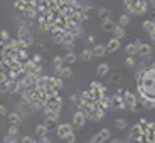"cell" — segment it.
Segmentation results:
<instances>
[{
	"mask_svg": "<svg viewBox=\"0 0 155 143\" xmlns=\"http://www.w3.org/2000/svg\"><path fill=\"white\" fill-rule=\"evenodd\" d=\"M44 116H46V120H58V118H59V111H56V109L46 106V108H44Z\"/></svg>",
	"mask_w": 155,
	"mask_h": 143,
	"instance_id": "obj_9",
	"label": "cell"
},
{
	"mask_svg": "<svg viewBox=\"0 0 155 143\" xmlns=\"http://www.w3.org/2000/svg\"><path fill=\"white\" fill-rule=\"evenodd\" d=\"M39 67H41V66L35 64L32 59H27V61L24 62V74H35Z\"/></svg>",
	"mask_w": 155,
	"mask_h": 143,
	"instance_id": "obj_6",
	"label": "cell"
},
{
	"mask_svg": "<svg viewBox=\"0 0 155 143\" xmlns=\"http://www.w3.org/2000/svg\"><path fill=\"white\" fill-rule=\"evenodd\" d=\"M130 22H132V17L128 15V14H121L120 19H118V24H120V25H123V27H127Z\"/></svg>",
	"mask_w": 155,
	"mask_h": 143,
	"instance_id": "obj_20",
	"label": "cell"
},
{
	"mask_svg": "<svg viewBox=\"0 0 155 143\" xmlns=\"http://www.w3.org/2000/svg\"><path fill=\"white\" fill-rule=\"evenodd\" d=\"M120 79H121V74H115V76L111 77L113 83H120Z\"/></svg>",
	"mask_w": 155,
	"mask_h": 143,
	"instance_id": "obj_42",
	"label": "cell"
},
{
	"mask_svg": "<svg viewBox=\"0 0 155 143\" xmlns=\"http://www.w3.org/2000/svg\"><path fill=\"white\" fill-rule=\"evenodd\" d=\"M133 42H135V46H137V47H140V46H142V44H143V42H142V39H135Z\"/></svg>",
	"mask_w": 155,
	"mask_h": 143,
	"instance_id": "obj_44",
	"label": "cell"
},
{
	"mask_svg": "<svg viewBox=\"0 0 155 143\" xmlns=\"http://www.w3.org/2000/svg\"><path fill=\"white\" fill-rule=\"evenodd\" d=\"M4 143H19V140H17V136H12V135H5L4 136Z\"/></svg>",
	"mask_w": 155,
	"mask_h": 143,
	"instance_id": "obj_30",
	"label": "cell"
},
{
	"mask_svg": "<svg viewBox=\"0 0 155 143\" xmlns=\"http://www.w3.org/2000/svg\"><path fill=\"white\" fill-rule=\"evenodd\" d=\"M69 101L71 103H79V101H81V93H79V91H74L73 94H69Z\"/></svg>",
	"mask_w": 155,
	"mask_h": 143,
	"instance_id": "obj_25",
	"label": "cell"
},
{
	"mask_svg": "<svg viewBox=\"0 0 155 143\" xmlns=\"http://www.w3.org/2000/svg\"><path fill=\"white\" fill-rule=\"evenodd\" d=\"M125 34H127V32H125V27L116 22L115 29H113V37H116V39H123V37H125Z\"/></svg>",
	"mask_w": 155,
	"mask_h": 143,
	"instance_id": "obj_12",
	"label": "cell"
},
{
	"mask_svg": "<svg viewBox=\"0 0 155 143\" xmlns=\"http://www.w3.org/2000/svg\"><path fill=\"white\" fill-rule=\"evenodd\" d=\"M115 25H116V22H113L111 17H106V19H103V31H105V32H113Z\"/></svg>",
	"mask_w": 155,
	"mask_h": 143,
	"instance_id": "obj_10",
	"label": "cell"
},
{
	"mask_svg": "<svg viewBox=\"0 0 155 143\" xmlns=\"http://www.w3.org/2000/svg\"><path fill=\"white\" fill-rule=\"evenodd\" d=\"M152 41H153V49H155V39H152Z\"/></svg>",
	"mask_w": 155,
	"mask_h": 143,
	"instance_id": "obj_49",
	"label": "cell"
},
{
	"mask_svg": "<svg viewBox=\"0 0 155 143\" xmlns=\"http://www.w3.org/2000/svg\"><path fill=\"white\" fill-rule=\"evenodd\" d=\"M78 59H79V56H76L73 50H66V54H64V61H66V64L73 66V64L78 61Z\"/></svg>",
	"mask_w": 155,
	"mask_h": 143,
	"instance_id": "obj_11",
	"label": "cell"
},
{
	"mask_svg": "<svg viewBox=\"0 0 155 143\" xmlns=\"http://www.w3.org/2000/svg\"><path fill=\"white\" fill-rule=\"evenodd\" d=\"M125 66H127V67H135L137 66V62H135V59H133V56H128V57L125 59Z\"/></svg>",
	"mask_w": 155,
	"mask_h": 143,
	"instance_id": "obj_28",
	"label": "cell"
},
{
	"mask_svg": "<svg viewBox=\"0 0 155 143\" xmlns=\"http://www.w3.org/2000/svg\"><path fill=\"white\" fill-rule=\"evenodd\" d=\"M111 143H125V141H123V140H113Z\"/></svg>",
	"mask_w": 155,
	"mask_h": 143,
	"instance_id": "obj_47",
	"label": "cell"
},
{
	"mask_svg": "<svg viewBox=\"0 0 155 143\" xmlns=\"http://www.w3.org/2000/svg\"><path fill=\"white\" fill-rule=\"evenodd\" d=\"M47 128H46V125H37V126H35V135L37 136H44V135H47Z\"/></svg>",
	"mask_w": 155,
	"mask_h": 143,
	"instance_id": "obj_22",
	"label": "cell"
},
{
	"mask_svg": "<svg viewBox=\"0 0 155 143\" xmlns=\"http://www.w3.org/2000/svg\"><path fill=\"white\" fill-rule=\"evenodd\" d=\"M88 42L89 44H94V35H88Z\"/></svg>",
	"mask_w": 155,
	"mask_h": 143,
	"instance_id": "obj_45",
	"label": "cell"
},
{
	"mask_svg": "<svg viewBox=\"0 0 155 143\" xmlns=\"http://www.w3.org/2000/svg\"><path fill=\"white\" fill-rule=\"evenodd\" d=\"M17 37L22 39L27 47L32 46V42H34V35H32V31H31V27H27V25H17Z\"/></svg>",
	"mask_w": 155,
	"mask_h": 143,
	"instance_id": "obj_1",
	"label": "cell"
},
{
	"mask_svg": "<svg viewBox=\"0 0 155 143\" xmlns=\"http://www.w3.org/2000/svg\"><path fill=\"white\" fill-rule=\"evenodd\" d=\"M84 125H86V115L78 109V111L74 113V116H73V126L79 130V128H84Z\"/></svg>",
	"mask_w": 155,
	"mask_h": 143,
	"instance_id": "obj_4",
	"label": "cell"
},
{
	"mask_svg": "<svg viewBox=\"0 0 155 143\" xmlns=\"http://www.w3.org/2000/svg\"><path fill=\"white\" fill-rule=\"evenodd\" d=\"M8 135H12V136H17L19 135V126H17V125H12L10 128H8Z\"/></svg>",
	"mask_w": 155,
	"mask_h": 143,
	"instance_id": "obj_31",
	"label": "cell"
},
{
	"mask_svg": "<svg viewBox=\"0 0 155 143\" xmlns=\"http://www.w3.org/2000/svg\"><path fill=\"white\" fill-rule=\"evenodd\" d=\"M74 46H76V37H74L71 32L66 31V35H64V41H62L61 47L62 49H66V50H73Z\"/></svg>",
	"mask_w": 155,
	"mask_h": 143,
	"instance_id": "obj_3",
	"label": "cell"
},
{
	"mask_svg": "<svg viewBox=\"0 0 155 143\" xmlns=\"http://www.w3.org/2000/svg\"><path fill=\"white\" fill-rule=\"evenodd\" d=\"M153 25H155L153 20H145V22H143V29H145L147 32H150L152 29H153Z\"/></svg>",
	"mask_w": 155,
	"mask_h": 143,
	"instance_id": "obj_32",
	"label": "cell"
},
{
	"mask_svg": "<svg viewBox=\"0 0 155 143\" xmlns=\"http://www.w3.org/2000/svg\"><path fill=\"white\" fill-rule=\"evenodd\" d=\"M148 4H150V7L155 10V0H148Z\"/></svg>",
	"mask_w": 155,
	"mask_h": 143,
	"instance_id": "obj_46",
	"label": "cell"
},
{
	"mask_svg": "<svg viewBox=\"0 0 155 143\" xmlns=\"http://www.w3.org/2000/svg\"><path fill=\"white\" fill-rule=\"evenodd\" d=\"M133 2H135V0H123V4H125V7H127L128 10H130V8H132Z\"/></svg>",
	"mask_w": 155,
	"mask_h": 143,
	"instance_id": "obj_40",
	"label": "cell"
},
{
	"mask_svg": "<svg viewBox=\"0 0 155 143\" xmlns=\"http://www.w3.org/2000/svg\"><path fill=\"white\" fill-rule=\"evenodd\" d=\"M7 118H8V121H10L12 125H19V123H22V116L19 115L17 111H14V113H8L7 115Z\"/></svg>",
	"mask_w": 155,
	"mask_h": 143,
	"instance_id": "obj_13",
	"label": "cell"
},
{
	"mask_svg": "<svg viewBox=\"0 0 155 143\" xmlns=\"http://www.w3.org/2000/svg\"><path fill=\"white\" fill-rule=\"evenodd\" d=\"M44 125H46V128H47V132H49V133L56 132L58 126H59V125H56V120H46V121H44Z\"/></svg>",
	"mask_w": 155,
	"mask_h": 143,
	"instance_id": "obj_19",
	"label": "cell"
},
{
	"mask_svg": "<svg viewBox=\"0 0 155 143\" xmlns=\"http://www.w3.org/2000/svg\"><path fill=\"white\" fill-rule=\"evenodd\" d=\"M110 71V66L106 64V62H101V64H98L96 66V74L98 76H106Z\"/></svg>",
	"mask_w": 155,
	"mask_h": 143,
	"instance_id": "obj_15",
	"label": "cell"
},
{
	"mask_svg": "<svg viewBox=\"0 0 155 143\" xmlns=\"http://www.w3.org/2000/svg\"><path fill=\"white\" fill-rule=\"evenodd\" d=\"M0 39H2V41H5V42H7V41H10V34H8V31H0Z\"/></svg>",
	"mask_w": 155,
	"mask_h": 143,
	"instance_id": "obj_33",
	"label": "cell"
},
{
	"mask_svg": "<svg viewBox=\"0 0 155 143\" xmlns=\"http://www.w3.org/2000/svg\"><path fill=\"white\" fill-rule=\"evenodd\" d=\"M125 54H128V56H137L138 54V47L135 46V42L125 46Z\"/></svg>",
	"mask_w": 155,
	"mask_h": 143,
	"instance_id": "obj_17",
	"label": "cell"
},
{
	"mask_svg": "<svg viewBox=\"0 0 155 143\" xmlns=\"http://www.w3.org/2000/svg\"><path fill=\"white\" fill-rule=\"evenodd\" d=\"M153 133H155V132H153Z\"/></svg>",
	"mask_w": 155,
	"mask_h": 143,
	"instance_id": "obj_50",
	"label": "cell"
},
{
	"mask_svg": "<svg viewBox=\"0 0 155 143\" xmlns=\"http://www.w3.org/2000/svg\"><path fill=\"white\" fill-rule=\"evenodd\" d=\"M27 59H29V54H27V47H25V49H20V50H19V61L25 62Z\"/></svg>",
	"mask_w": 155,
	"mask_h": 143,
	"instance_id": "obj_27",
	"label": "cell"
},
{
	"mask_svg": "<svg viewBox=\"0 0 155 143\" xmlns=\"http://www.w3.org/2000/svg\"><path fill=\"white\" fill-rule=\"evenodd\" d=\"M93 49H83L81 50V54H79V59H81V61H91V59H93Z\"/></svg>",
	"mask_w": 155,
	"mask_h": 143,
	"instance_id": "obj_16",
	"label": "cell"
},
{
	"mask_svg": "<svg viewBox=\"0 0 155 143\" xmlns=\"http://www.w3.org/2000/svg\"><path fill=\"white\" fill-rule=\"evenodd\" d=\"M89 88H91V89H94V91H100V93H106V88H105L103 84H100L98 81H93Z\"/></svg>",
	"mask_w": 155,
	"mask_h": 143,
	"instance_id": "obj_23",
	"label": "cell"
},
{
	"mask_svg": "<svg viewBox=\"0 0 155 143\" xmlns=\"http://www.w3.org/2000/svg\"><path fill=\"white\" fill-rule=\"evenodd\" d=\"M106 52H108V49H106V46H103V44H98V46L93 47V54L98 56V57H101V56H105Z\"/></svg>",
	"mask_w": 155,
	"mask_h": 143,
	"instance_id": "obj_14",
	"label": "cell"
},
{
	"mask_svg": "<svg viewBox=\"0 0 155 143\" xmlns=\"http://www.w3.org/2000/svg\"><path fill=\"white\" fill-rule=\"evenodd\" d=\"M96 15L100 17L101 20H103V19H106V17H110V10H108L106 7H100V8L96 10Z\"/></svg>",
	"mask_w": 155,
	"mask_h": 143,
	"instance_id": "obj_21",
	"label": "cell"
},
{
	"mask_svg": "<svg viewBox=\"0 0 155 143\" xmlns=\"http://www.w3.org/2000/svg\"><path fill=\"white\" fill-rule=\"evenodd\" d=\"M98 133H100V136L103 138V141H106V140L110 138V130L108 128H103V130H100Z\"/></svg>",
	"mask_w": 155,
	"mask_h": 143,
	"instance_id": "obj_29",
	"label": "cell"
},
{
	"mask_svg": "<svg viewBox=\"0 0 155 143\" xmlns=\"http://www.w3.org/2000/svg\"><path fill=\"white\" fill-rule=\"evenodd\" d=\"M150 67H152V69H155V62H152V64H150Z\"/></svg>",
	"mask_w": 155,
	"mask_h": 143,
	"instance_id": "obj_48",
	"label": "cell"
},
{
	"mask_svg": "<svg viewBox=\"0 0 155 143\" xmlns=\"http://www.w3.org/2000/svg\"><path fill=\"white\" fill-rule=\"evenodd\" d=\"M73 125H69V123H62V125H59L58 126V130H56V135L59 136V138H66L68 135H69V133H73Z\"/></svg>",
	"mask_w": 155,
	"mask_h": 143,
	"instance_id": "obj_5",
	"label": "cell"
},
{
	"mask_svg": "<svg viewBox=\"0 0 155 143\" xmlns=\"http://www.w3.org/2000/svg\"><path fill=\"white\" fill-rule=\"evenodd\" d=\"M52 64H54V66H64V64H66L64 56H54V57H52Z\"/></svg>",
	"mask_w": 155,
	"mask_h": 143,
	"instance_id": "obj_24",
	"label": "cell"
},
{
	"mask_svg": "<svg viewBox=\"0 0 155 143\" xmlns=\"http://www.w3.org/2000/svg\"><path fill=\"white\" fill-rule=\"evenodd\" d=\"M132 113H138V105H135V106H132V108H128Z\"/></svg>",
	"mask_w": 155,
	"mask_h": 143,
	"instance_id": "obj_43",
	"label": "cell"
},
{
	"mask_svg": "<svg viewBox=\"0 0 155 143\" xmlns=\"http://www.w3.org/2000/svg\"><path fill=\"white\" fill-rule=\"evenodd\" d=\"M115 126L118 128V130H125V128H127V120H123V118L115 120Z\"/></svg>",
	"mask_w": 155,
	"mask_h": 143,
	"instance_id": "obj_26",
	"label": "cell"
},
{
	"mask_svg": "<svg viewBox=\"0 0 155 143\" xmlns=\"http://www.w3.org/2000/svg\"><path fill=\"white\" fill-rule=\"evenodd\" d=\"M32 61L41 66V62H42V56H41V54H34V56H32Z\"/></svg>",
	"mask_w": 155,
	"mask_h": 143,
	"instance_id": "obj_35",
	"label": "cell"
},
{
	"mask_svg": "<svg viewBox=\"0 0 155 143\" xmlns=\"http://www.w3.org/2000/svg\"><path fill=\"white\" fill-rule=\"evenodd\" d=\"M150 54H152V46L150 44L143 42L142 46L138 47V56L140 57H150Z\"/></svg>",
	"mask_w": 155,
	"mask_h": 143,
	"instance_id": "obj_7",
	"label": "cell"
},
{
	"mask_svg": "<svg viewBox=\"0 0 155 143\" xmlns=\"http://www.w3.org/2000/svg\"><path fill=\"white\" fill-rule=\"evenodd\" d=\"M91 140H93L94 143H103V138L100 136V133H94V135H93V138H91Z\"/></svg>",
	"mask_w": 155,
	"mask_h": 143,
	"instance_id": "obj_37",
	"label": "cell"
},
{
	"mask_svg": "<svg viewBox=\"0 0 155 143\" xmlns=\"http://www.w3.org/2000/svg\"><path fill=\"white\" fill-rule=\"evenodd\" d=\"M5 115H8L7 108H5V105H0V116H5Z\"/></svg>",
	"mask_w": 155,
	"mask_h": 143,
	"instance_id": "obj_39",
	"label": "cell"
},
{
	"mask_svg": "<svg viewBox=\"0 0 155 143\" xmlns=\"http://www.w3.org/2000/svg\"><path fill=\"white\" fill-rule=\"evenodd\" d=\"M51 83H52V86H54L56 89H62V86H64V81H62V77L59 76H51Z\"/></svg>",
	"mask_w": 155,
	"mask_h": 143,
	"instance_id": "obj_18",
	"label": "cell"
},
{
	"mask_svg": "<svg viewBox=\"0 0 155 143\" xmlns=\"http://www.w3.org/2000/svg\"><path fill=\"white\" fill-rule=\"evenodd\" d=\"M84 12L88 14V15H91V14L94 12V7L93 5H84Z\"/></svg>",
	"mask_w": 155,
	"mask_h": 143,
	"instance_id": "obj_38",
	"label": "cell"
},
{
	"mask_svg": "<svg viewBox=\"0 0 155 143\" xmlns=\"http://www.w3.org/2000/svg\"><path fill=\"white\" fill-rule=\"evenodd\" d=\"M54 74L62 79H68V77L73 76V69L69 67V64H64V66H54Z\"/></svg>",
	"mask_w": 155,
	"mask_h": 143,
	"instance_id": "obj_2",
	"label": "cell"
},
{
	"mask_svg": "<svg viewBox=\"0 0 155 143\" xmlns=\"http://www.w3.org/2000/svg\"><path fill=\"white\" fill-rule=\"evenodd\" d=\"M106 49H108V52H115V50H118L120 49V39H116V37L110 39L108 44H106Z\"/></svg>",
	"mask_w": 155,
	"mask_h": 143,
	"instance_id": "obj_8",
	"label": "cell"
},
{
	"mask_svg": "<svg viewBox=\"0 0 155 143\" xmlns=\"http://www.w3.org/2000/svg\"><path fill=\"white\" fill-rule=\"evenodd\" d=\"M20 143H35V141L31 138V136H24V138L20 140Z\"/></svg>",
	"mask_w": 155,
	"mask_h": 143,
	"instance_id": "obj_41",
	"label": "cell"
},
{
	"mask_svg": "<svg viewBox=\"0 0 155 143\" xmlns=\"http://www.w3.org/2000/svg\"><path fill=\"white\" fill-rule=\"evenodd\" d=\"M64 141L66 143H76V135H74V133H69V135L64 138Z\"/></svg>",
	"mask_w": 155,
	"mask_h": 143,
	"instance_id": "obj_34",
	"label": "cell"
},
{
	"mask_svg": "<svg viewBox=\"0 0 155 143\" xmlns=\"http://www.w3.org/2000/svg\"><path fill=\"white\" fill-rule=\"evenodd\" d=\"M39 143H52V141L47 135H44V136H39Z\"/></svg>",
	"mask_w": 155,
	"mask_h": 143,
	"instance_id": "obj_36",
	"label": "cell"
}]
</instances>
